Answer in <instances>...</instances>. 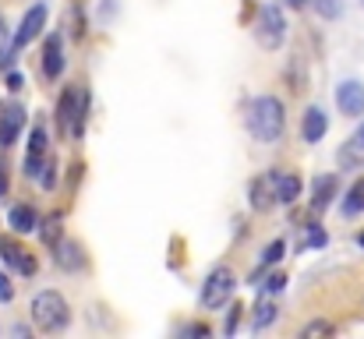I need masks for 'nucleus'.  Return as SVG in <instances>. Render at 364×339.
<instances>
[{
    "label": "nucleus",
    "instance_id": "nucleus-26",
    "mask_svg": "<svg viewBox=\"0 0 364 339\" xmlns=\"http://www.w3.org/2000/svg\"><path fill=\"white\" fill-rule=\"evenodd\" d=\"M14 301V283H11V276L0 269V304H11Z\"/></svg>",
    "mask_w": 364,
    "mask_h": 339
},
{
    "label": "nucleus",
    "instance_id": "nucleus-19",
    "mask_svg": "<svg viewBox=\"0 0 364 339\" xmlns=\"http://www.w3.org/2000/svg\"><path fill=\"white\" fill-rule=\"evenodd\" d=\"M283 251H287V240H272V244L262 251V262H258V269L251 272V283H255V286H258V279H262V276H265V272H269L279 258H283Z\"/></svg>",
    "mask_w": 364,
    "mask_h": 339
},
{
    "label": "nucleus",
    "instance_id": "nucleus-34",
    "mask_svg": "<svg viewBox=\"0 0 364 339\" xmlns=\"http://www.w3.org/2000/svg\"><path fill=\"white\" fill-rule=\"evenodd\" d=\"M287 7H294V11H301V7H308V0H287Z\"/></svg>",
    "mask_w": 364,
    "mask_h": 339
},
{
    "label": "nucleus",
    "instance_id": "nucleus-20",
    "mask_svg": "<svg viewBox=\"0 0 364 339\" xmlns=\"http://www.w3.org/2000/svg\"><path fill=\"white\" fill-rule=\"evenodd\" d=\"M364 212V177H358L343 198V216H361Z\"/></svg>",
    "mask_w": 364,
    "mask_h": 339
},
{
    "label": "nucleus",
    "instance_id": "nucleus-29",
    "mask_svg": "<svg viewBox=\"0 0 364 339\" xmlns=\"http://www.w3.org/2000/svg\"><path fill=\"white\" fill-rule=\"evenodd\" d=\"M237 325H241V308H230V318H227L223 333H227V336H234V333H237Z\"/></svg>",
    "mask_w": 364,
    "mask_h": 339
},
{
    "label": "nucleus",
    "instance_id": "nucleus-1",
    "mask_svg": "<svg viewBox=\"0 0 364 339\" xmlns=\"http://www.w3.org/2000/svg\"><path fill=\"white\" fill-rule=\"evenodd\" d=\"M28 315H32V325L46 336H57L71 325V304L60 290H39L28 304Z\"/></svg>",
    "mask_w": 364,
    "mask_h": 339
},
{
    "label": "nucleus",
    "instance_id": "nucleus-3",
    "mask_svg": "<svg viewBox=\"0 0 364 339\" xmlns=\"http://www.w3.org/2000/svg\"><path fill=\"white\" fill-rule=\"evenodd\" d=\"M287 39V18L276 4H265L258 7V18H255V43L262 50H279Z\"/></svg>",
    "mask_w": 364,
    "mask_h": 339
},
{
    "label": "nucleus",
    "instance_id": "nucleus-9",
    "mask_svg": "<svg viewBox=\"0 0 364 339\" xmlns=\"http://www.w3.org/2000/svg\"><path fill=\"white\" fill-rule=\"evenodd\" d=\"M247 198H251V209H255V212H269V209L276 205V170H269V173H262L258 181H251Z\"/></svg>",
    "mask_w": 364,
    "mask_h": 339
},
{
    "label": "nucleus",
    "instance_id": "nucleus-28",
    "mask_svg": "<svg viewBox=\"0 0 364 339\" xmlns=\"http://www.w3.org/2000/svg\"><path fill=\"white\" fill-rule=\"evenodd\" d=\"M315 7H318L322 18H336V14H340V4H336V0H315Z\"/></svg>",
    "mask_w": 364,
    "mask_h": 339
},
{
    "label": "nucleus",
    "instance_id": "nucleus-22",
    "mask_svg": "<svg viewBox=\"0 0 364 339\" xmlns=\"http://www.w3.org/2000/svg\"><path fill=\"white\" fill-rule=\"evenodd\" d=\"M272 322H276V304H272V301H258V304H255V322H251L255 333L269 329Z\"/></svg>",
    "mask_w": 364,
    "mask_h": 339
},
{
    "label": "nucleus",
    "instance_id": "nucleus-13",
    "mask_svg": "<svg viewBox=\"0 0 364 339\" xmlns=\"http://www.w3.org/2000/svg\"><path fill=\"white\" fill-rule=\"evenodd\" d=\"M43 75H46L50 82H57V78L64 75V39H60V32L46 36V46H43Z\"/></svg>",
    "mask_w": 364,
    "mask_h": 339
},
{
    "label": "nucleus",
    "instance_id": "nucleus-4",
    "mask_svg": "<svg viewBox=\"0 0 364 339\" xmlns=\"http://www.w3.org/2000/svg\"><path fill=\"white\" fill-rule=\"evenodd\" d=\"M234 290H237V276H234V269L216 265V269L205 276V283H202V308L216 311V308L230 304V301H234Z\"/></svg>",
    "mask_w": 364,
    "mask_h": 339
},
{
    "label": "nucleus",
    "instance_id": "nucleus-25",
    "mask_svg": "<svg viewBox=\"0 0 364 339\" xmlns=\"http://www.w3.org/2000/svg\"><path fill=\"white\" fill-rule=\"evenodd\" d=\"M39 184H43V188H57V163H53V159H46V166H43V173H39Z\"/></svg>",
    "mask_w": 364,
    "mask_h": 339
},
{
    "label": "nucleus",
    "instance_id": "nucleus-12",
    "mask_svg": "<svg viewBox=\"0 0 364 339\" xmlns=\"http://www.w3.org/2000/svg\"><path fill=\"white\" fill-rule=\"evenodd\" d=\"M46 127H32V138H28V152H25V177H39L43 166H46Z\"/></svg>",
    "mask_w": 364,
    "mask_h": 339
},
{
    "label": "nucleus",
    "instance_id": "nucleus-8",
    "mask_svg": "<svg viewBox=\"0 0 364 339\" xmlns=\"http://www.w3.org/2000/svg\"><path fill=\"white\" fill-rule=\"evenodd\" d=\"M25 127V110L18 103H0V149H11Z\"/></svg>",
    "mask_w": 364,
    "mask_h": 339
},
{
    "label": "nucleus",
    "instance_id": "nucleus-24",
    "mask_svg": "<svg viewBox=\"0 0 364 339\" xmlns=\"http://www.w3.org/2000/svg\"><path fill=\"white\" fill-rule=\"evenodd\" d=\"M326 244V230H318V226H308V233H304V244H301V251H308V247H322Z\"/></svg>",
    "mask_w": 364,
    "mask_h": 339
},
{
    "label": "nucleus",
    "instance_id": "nucleus-33",
    "mask_svg": "<svg viewBox=\"0 0 364 339\" xmlns=\"http://www.w3.org/2000/svg\"><path fill=\"white\" fill-rule=\"evenodd\" d=\"M188 336H209V325H191Z\"/></svg>",
    "mask_w": 364,
    "mask_h": 339
},
{
    "label": "nucleus",
    "instance_id": "nucleus-35",
    "mask_svg": "<svg viewBox=\"0 0 364 339\" xmlns=\"http://www.w3.org/2000/svg\"><path fill=\"white\" fill-rule=\"evenodd\" d=\"M358 244H361V247H364V230H361V237H358Z\"/></svg>",
    "mask_w": 364,
    "mask_h": 339
},
{
    "label": "nucleus",
    "instance_id": "nucleus-17",
    "mask_svg": "<svg viewBox=\"0 0 364 339\" xmlns=\"http://www.w3.org/2000/svg\"><path fill=\"white\" fill-rule=\"evenodd\" d=\"M39 212L32 209V205H14L11 212H7V226L14 230V233H32V230H39Z\"/></svg>",
    "mask_w": 364,
    "mask_h": 339
},
{
    "label": "nucleus",
    "instance_id": "nucleus-7",
    "mask_svg": "<svg viewBox=\"0 0 364 339\" xmlns=\"http://www.w3.org/2000/svg\"><path fill=\"white\" fill-rule=\"evenodd\" d=\"M336 107L343 117H364V85L358 78H347L336 85Z\"/></svg>",
    "mask_w": 364,
    "mask_h": 339
},
{
    "label": "nucleus",
    "instance_id": "nucleus-10",
    "mask_svg": "<svg viewBox=\"0 0 364 339\" xmlns=\"http://www.w3.org/2000/svg\"><path fill=\"white\" fill-rule=\"evenodd\" d=\"M53 262H57V269H64V272H82V269L89 265V258H85V251H82L78 240H57V244H53Z\"/></svg>",
    "mask_w": 364,
    "mask_h": 339
},
{
    "label": "nucleus",
    "instance_id": "nucleus-2",
    "mask_svg": "<svg viewBox=\"0 0 364 339\" xmlns=\"http://www.w3.org/2000/svg\"><path fill=\"white\" fill-rule=\"evenodd\" d=\"M283 127H287V113H283V103L276 96H258L247 107V131H251L255 141L276 145L283 138Z\"/></svg>",
    "mask_w": 364,
    "mask_h": 339
},
{
    "label": "nucleus",
    "instance_id": "nucleus-27",
    "mask_svg": "<svg viewBox=\"0 0 364 339\" xmlns=\"http://www.w3.org/2000/svg\"><path fill=\"white\" fill-rule=\"evenodd\" d=\"M287 283H290V279H287L283 272H272V276H269V283H265V290H269V294H283V290H287Z\"/></svg>",
    "mask_w": 364,
    "mask_h": 339
},
{
    "label": "nucleus",
    "instance_id": "nucleus-14",
    "mask_svg": "<svg viewBox=\"0 0 364 339\" xmlns=\"http://www.w3.org/2000/svg\"><path fill=\"white\" fill-rule=\"evenodd\" d=\"M336 163H340V170H358V166H364V124L340 145Z\"/></svg>",
    "mask_w": 364,
    "mask_h": 339
},
{
    "label": "nucleus",
    "instance_id": "nucleus-18",
    "mask_svg": "<svg viewBox=\"0 0 364 339\" xmlns=\"http://www.w3.org/2000/svg\"><path fill=\"white\" fill-rule=\"evenodd\" d=\"M297 198H301V177L276 170V202H279V205H294Z\"/></svg>",
    "mask_w": 364,
    "mask_h": 339
},
{
    "label": "nucleus",
    "instance_id": "nucleus-16",
    "mask_svg": "<svg viewBox=\"0 0 364 339\" xmlns=\"http://www.w3.org/2000/svg\"><path fill=\"white\" fill-rule=\"evenodd\" d=\"M336 177L333 173H326V177H315V184H311V212H326L329 205H333V198H336Z\"/></svg>",
    "mask_w": 364,
    "mask_h": 339
},
{
    "label": "nucleus",
    "instance_id": "nucleus-11",
    "mask_svg": "<svg viewBox=\"0 0 364 339\" xmlns=\"http://www.w3.org/2000/svg\"><path fill=\"white\" fill-rule=\"evenodd\" d=\"M43 25H46V7L36 4L32 11H25V18H21V25H18V32H14V50H25V46L43 32Z\"/></svg>",
    "mask_w": 364,
    "mask_h": 339
},
{
    "label": "nucleus",
    "instance_id": "nucleus-5",
    "mask_svg": "<svg viewBox=\"0 0 364 339\" xmlns=\"http://www.w3.org/2000/svg\"><path fill=\"white\" fill-rule=\"evenodd\" d=\"M85 99H89L85 89H78V85L64 89V96H60V103H57V113H53L60 131H71V127H75V120H78V113L85 107Z\"/></svg>",
    "mask_w": 364,
    "mask_h": 339
},
{
    "label": "nucleus",
    "instance_id": "nucleus-23",
    "mask_svg": "<svg viewBox=\"0 0 364 339\" xmlns=\"http://www.w3.org/2000/svg\"><path fill=\"white\" fill-rule=\"evenodd\" d=\"M315 336H333V325L329 322H308L301 329V339H315Z\"/></svg>",
    "mask_w": 364,
    "mask_h": 339
},
{
    "label": "nucleus",
    "instance_id": "nucleus-6",
    "mask_svg": "<svg viewBox=\"0 0 364 339\" xmlns=\"http://www.w3.org/2000/svg\"><path fill=\"white\" fill-rule=\"evenodd\" d=\"M0 258H4V265H14L21 276H36V269H39V262H36V254H28L18 240H11V237H0Z\"/></svg>",
    "mask_w": 364,
    "mask_h": 339
},
{
    "label": "nucleus",
    "instance_id": "nucleus-15",
    "mask_svg": "<svg viewBox=\"0 0 364 339\" xmlns=\"http://www.w3.org/2000/svg\"><path fill=\"white\" fill-rule=\"evenodd\" d=\"M326 131H329V117L322 107H308L304 110V120H301V138L308 141V145H318L322 138H326Z\"/></svg>",
    "mask_w": 364,
    "mask_h": 339
},
{
    "label": "nucleus",
    "instance_id": "nucleus-30",
    "mask_svg": "<svg viewBox=\"0 0 364 339\" xmlns=\"http://www.w3.org/2000/svg\"><path fill=\"white\" fill-rule=\"evenodd\" d=\"M4 85H7L11 92H21V85H25V78H21L18 71H7V78H4Z\"/></svg>",
    "mask_w": 364,
    "mask_h": 339
},
{
    "label": "nucleus",
    "instance_id": "nucleus-32",
    "mask_svg": "<svg viewBox=\"0 0 364 339\" xmlns=\"http://www.w3.org/2000/svg\"><path fill=\"white\" fill-rule=\"evenodd\" d=\"M7 188H11V181H7V166L0 163V198L7 195Z\"/></svg>",
    "mask_w": 364,
    "mask_h": 339
},
{
    "label": "nucleus",
    "instance_id": "nucleus-21",
    "mask_svg": "<svg viewBox=\"0 0 364 339\" xmlns=\"http://www.w3.org/2000/svg\"><path fill=\"white\" fill-rule=\"evenodd\" d=\"M39 237H43V244H57V240H64V220H60V212H53L50 220H43L39 223Z\"/></svg>",
    "mask_w": 364,
    "mask_h": 339
},
{
    "label": "nucleus",
    "instance_id": "nucleus-31",
    "mask_svg": "<svg viewBox=\"0 0 364 339\" xmlns=\"http://www.w3.org/2000/svg\"><path fill=\"white\" fill-rule=\"evenodd\" d=\"M7 53V21H4V14H0V57Z\"/></svg>",
    "mask_w": 364,
    "mask_h": 339
}]
</instances>
